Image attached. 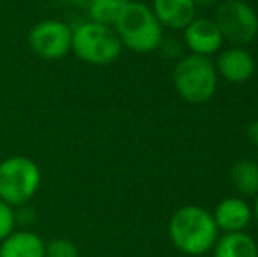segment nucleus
Wrapping results in <instances>:
<instances>
[{
    "instance_id": "f257e3e1",
    "label": "nucleus",
    "mask_w": 258,
    "mask_h": 257,
    "mask_svg": "<svg viewBox=\"0 0 258 257\" xmlns=\"http://www.w3.org/2000/svg\"><path fill=\"white\" fill-rule=\"evenodd\" d=\"M220 231L213 213L201 206H183L169 222V238L179 252L186 255H202L214 247Z\"/></svg>"
},
{
    "instance_id": "f03ea898",
    "label": "nucleus",
    "mask_w": 258,
    "mask_h": 257,
    "mask_svg": "<svg viewBox=\"0 0 258 257\" xmlns=\"http://www.w3.org/2000/svg\"><path fill=\"white\" fill-rule=\"evenodd\" d=\"M112 28L123 48L134 53H151L163 41V27L153 9L144 2L130 0Z\"/></svg>"
},
{
    "instance_id": "7ed1b4c3",
    "label": "nucleus",
    "mask_w": 258,
    "mask_h": 257,
    "mask_svg": "<svg viewBox=\"0 0 258 257\" xmlns=\"http://www.w3.org/2000/svg\"><path fill=\"white\" fill-rule=\"evenodd\" d=\"M121 42L114 28L92 20L79 21L72 27L71 52L88 65H109L121 55Z\"/></svg>"
},
{
    "instance_id": "20e7f679",
    "label": "nucleus",
    "mask_w": 258,
    "mask_h": 257,
    "mask_svg": "<svg viewBox=\"0 0 258 257\" xmlns=\"http://www.w3.org/2000/svg\"><path fill=\"white\" fill-rule=\"evenodd\" d=\"M42 183L37 162L25 155H9L0 161V199L14 208H23L34 199Z\"/></svg>"
},
{
    "instance_id": "39448f33",
    "label": "nucleus",
    "mask_w": 258,
    "mask_h": 257,
    "mask_svg": "<svg viewBox=\"0 0 258 257\" xmlns=\"http://www.w3.org/2000/svg\"><path fill=\"white\" fill-rule=\"evenodd\" d=\"M176 92L190 104L211 100L218 86V72L209 57L188 55L179 59L172 72Z\"/></svg>"
},
{
    "instance_id": "423d86ee",
    "label": "nucleus",
    "mask_w": 258,
    "mask_h": 257,
    "mask_svg": "<svg viewBox=\"0 0 258 257\" xmlns=\"http://www.w3.org/2000/svg\"><path fill=\"white\" fill-rule=\"evenodd\" d=\"M223 41L232 46L251 42L258 34V16L251 6L244 0H225L218 6L214 14Z\"/></svg>"
},
{
    "instance_id": "0eeeda50",
    "label": "nucleus",
    "mask_w": 258,
    "mask_h": 257,
    "mask_svg": "<svg viewBox=\"0 0 258 257\" xmlns=\"http://www.w3.org/2000/svg\"><path fill=\"white\" fill-rule=\"evenodd\" d=\"M28 46L39 59L54 62L71 53L72 25L63 20H42L28 32Z\"/></svg>"
},
{
    "instance_id": "6e6552de",
    "label": "nucleus",
    "mask_w": 258,
    "mask_h": 257,
    "mask_svg": "<svg viewBox=\"0 0 258 257\" xmlns=\"http://www.w3.org/2000/svg\"><path fill=\"white\" fill-rule=\"evenodd\" d=\"M183 32L184 44L191 52V55L211 57L220 52L225 42L218 25L209 18H195Z\"/></svg>"
},
{
    "instance_id": "1a4fd4ad",
    "label": "nucleus",
    "mask_w": 258,
    "mask_h": 257,
    "mask_svg": "<svg viewBox=\"0 0 258 257\" xmlns=\"http://www.w3.org/2000/svg\"><path fill=\"white\" fill-rule=\"evenodd\" d=\"M216 72L230 83H244L255 74V60L242 46H232L218 55Z\"/></svg>"
},
{
    "instance_id": "9d476101",
    "label": "nucleus",
    "mask_w": 258,
    "mask_h": 257,
    "mask_svg": "<svg viewBox=\"0 0 258 257\" xmlns=\"http://www.w3.org/2000/svg\"><path fill=\"white\" fill-rule=\"evenodd\" d=\"M213 219L216 222L218 231L239 233V231H244L251 222L253 208L248 204V201L241 197H227L216 204Z\"/></svg>"
},
{
    "instance_id": "9b49d317",
    "label": "nucleus",
    "mask_w": 258,
    "mask_h": 257,
    "mask_svg": "<svg viewBox=\"0 0 258 257\" xmlns=\"http://www.w3.org/2000/svg\"><path fill=\"white\" fill-rule=\"evenodd\" d=\"M151 9L163 28L184 30L195 20L197 6L194 0H153Z\"/></svg>"
},
{
    "instance_id": "f8f14e48",
    "label": "nucleus",
    "mask_w": 258,
    "mask_h": 257,
    "mask_svg": "<svg viewBox=\"0 0 258 257\" xmlns=\"http://www.w3.org/2000/svg\"><path fill=\"white\" fill-rule=\"evenodd\" d=\"M46 241L30 229H16L0 241V257H44Z\"/></svg>"
},
{
    "instance_id": "ddd939ff",
    "label": "nucleus",
    "mask_w": 258,
    "mask_h": 257,
    "mask_svg": "<svg viewBox=\"0 0 258 257\" xmlns=\"http://www.w3.org/2000/svg\"><path fill=\"white\" fill-rule=\"evenodd\" d=\"M213 257H258V245L244 231L225 233L223 236H218Z\"/></svg>"
},
{
    "instance_id": "4468645a",
    "label": "nucleus",
    "mask_w": 258,
    "mask_h": 257,
    "mask_svg": "<svg viewBox=\"0 0 258 257\" xmlns=\"http://www.w3.org/2000/svg\"><path fill=\"white\" fill-rule=\"evenodd\" d=\"M230 182L241 195L258 194V162L242 159L230 169Z\"/></svg>"
},
{
    "instance_id": "2eb2a0df",
    "label": "nucleus",
    "mask_w": 258,
    "mask_h": 257,
    "mask_svg": "<svg viewBox=\"0 0 258 257\" xmlns=\"http://www.w3.org/2000/svg\"><path fill=\"white\" fill-rule=\"evenodd\" d=\"M128 2L130 0H92L85 11L88 14V20L107 25V27H114L119 14L123 13Z\"/></svg>"
},
{
    "instance_id": "dca6fc26",
    "label": "nucleus",
    "mask_w": 258,
    "mask_h": 257,
    "mask_svg": "<svg viewBox=\"0 0 258 257\" xmlns=\"http://www.w3.org/2000/svg\"><path fill=\"white\" fill-rule=\"evenodd\" d=\"M44 257H81V254L71 238H53L46 241Z\"/></svg>"
},
{
    "instance_id": "f3484780",
    "label": "nucleus",
    "mask_w": 258,
    "mask_h": 257,
    "mask_svg": "<svg viewBox=\"0 0 258 257\" xmlns=\"http://www.w3.org/2000/svg\"><path fill=\"white\" fill-rule=\"evenodd\" d=\"M16 210L18 208H14L9 202L0 199V241L9 236L13 231H16V226H18Z\"/></svg>"
},
{
    "instance_id": "a211bd4d",
    "label": "nucleus",
    "mask_w": 258,
    "mask_h": 257,
    "mask_svg": "<svg viewBox=\"0 0 258 257\" xmlns=\"http://www.w3.org/2000/svg\"><path fill=\"white\" fill-rule=\"evenodd\" d=\"M246 136H248L249 143L258 146V118L256 120H253L251 124L246 127Z\"/></svg>"
},
{
    "instance_id": "6ab92c4d",
    "label": "nucleus",
    "mask_w": 258,
    "mask_h": 257,
    "mask_svg": "<svg viewBox=\"0 0 258 257\" xmlns=\"http://www.w3.org/2000/svg\"><path fill=\"white\" fill-rule=\"evenodd\" d=\"M65 2L71 4V6H74V7H79V9H86L92 0H65Z\"/></svg>"
},
{
    "instance_id": "aec40b11",
    "label": "nucleus",
    "mask_w": 258,
    "mask_h": 257,
    "mask_svg": "<svg viewBox=\"0 0 258 257\" xmlns=\"http://www.w3.org/2000/svg\"><path fill=\"white\" fill-rule=\"evenodd\" d=\"M194 2L197 7H211V6H216L220 0H194Z\"/></svg>"
},
{
    "instance_id": "412c9836",
    "label": "nucleus",
    "mask_w": 258,
    "mask_h": 257,
    "mask_svg": "<svg viewBox=\"0 0 258 257\" xmlns=\"http://www.w3.org/2000/svg\"><path fill=\"white\" fill-rule=\"evenodd\" d=\"M253 217H255L256 224H258V194L255 195V204H253Z\"/></svg>"
},
{
    "instance_id": "4be33fe9",
    "label": "nucleus",
    "mask_w": 258,
    "mask_h": 257,
    "mask_svg": "<svg viewBox=\"0 0 258 257\" xmlns=\"http://www.w3.org/2000/svg\"><path fill=\"white\" fill-rule=\"evenodd\" d=\"M0 124H2V111H0Z\"/></svg>"
}]
</instances>
